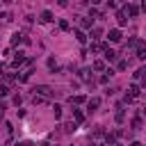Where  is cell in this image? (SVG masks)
Listing matches in <instances>:
<instances>
[{
  "label": "cell",
  "mask_w": 146,
  "mask_h": 146,
  "mask_svg": "<svg viewBox=\"0 0 146 146\" xmlns=\"http://www.w3.org/2000/svg\"><path fill=\"white\" fill-rule=\"evenodd\" d=\"M2 75H5V82H14V80H16L11 73H2Z\"/></svg>",
  "instance_id": "24"
},
{
  "label": "cell",
  "mask_w": 146,
  "mask_h": 146,
  "mask_svg": "<svg viewBox=\"0 0 146 146\" xmlns=\"http://www.w3.org/2000/svg\"><path fill=\"white\" fill-rule=\"evenodd\" d=\"M7 2H9V0H7Z\"/></svg>",
  "instance_id": "34"
},
{
  "label": "cell",
  "mask_w": 146,
  "mask_h": 146,
  "mask_svg": "<svg viewBox=\"0 0 146 146\" xmlns=\"http://www.w3.org/2000/svg\"><path fill=\"white\" fill-rule=\"evenodd\" d=\"M57 5H59V7H66V5H68V0H57Z\"/></svg>",
  "instance_id": "28"
},
{
  "label": "cell",
  "mask_w": 146,
  "mask_h": 146,
  "mask_svg": "<svg viewBox=\"0 0 146 146\" xmlns=\"http://www.w3.org/2000/svg\"><path fill=\"white\" fill-rule=\"evenodd\" d=\"M141 7H144V9H146V0H144V2H141Z\"/></svg>",
  "instance_id": "32"
},
{
  "label": "cell",
  "mask_w": 146,
  "mask_h": 146,
  "mask_svg": "<svg viewBox=\"0 0 146 146\" xmlns=\"http://www.w3.org/2000/svg\"><path fill=\"white\" fill-rule=\"evenodd\" d=\"M89 36H91L94 41H98V39L103 36V30H100V27H91V32H89Z\"/></svg>",
  "instance_id": "7"
},
{
  "label": "cell",
  "mask_w": 146,
  "mask_h": 146,
  "mask_svg": "<svg viewBox=\"0 0 146 146\" xmlns=\"http://www.w3.org/2000/svg\"><path fill=\"white\" fill-rule=\"evenodd\" d=\"M7 94H9V87L2 84V87H0V96H7Z\"/></svg>",
  "instance_id": "25"
},
{
  "label": "cell",
  "mask_w": 146,
  "mask_h": 146,
  "mask_svg": "<svg viewBox=\"0 0 146 146\" xmlns=\"http://www.w3.org/2000/svg\"><path fill=\"white\" fill-rule=\"evenodd\" d=\"M98 105H100V98H89L87 100V112H96Z\"/></svg>",
  "instance_id": "4"
},
{
  "label": "cell",
  "mask_w": 146,
  "mask_h": 146,
  "mask_svg": "<svg viewBox=\"0 0 146 146\" xmlns=\"http://www.w3.org/2000/svg\"><path fill=\"white\" fill-rule=\"evenodd\" d=\"M116 57H119V55H116L114 50H110V48H105V59H107V62H114Z\"/></svg>",
  "instance_id": "8"
},
{
  "label": "cell",
  "mask_w": 146,
  "mask_h": 146,
  "mask_svg": "<svg viewBox=\"0 0 146 146\" xmlns=\"http://www.w3.org/2000/svg\"><path fill=\"white\" fill-rule=\"evenodd\" d=\"M68 103H71V105H80V103H84V96H80V94H78V96H71Z\"/></svg>",
  "instance_id": "9"
},
{
  "label": "cell",
  "mask_w": 146,
  "mask_h": 146,
  "mask_svg": "<svg viewBox=\"0 0 146 146\" xmlns=\"http://www.w3.org/2000/svg\"><path fill=\"white\" fill-rule=\"evenodd\" d=\"M135 80H139V82H141V87H146V66H141V68L135 73Z\"/></svg>",
  "instance_id": "5"
},
{
  "label": "cell",
  "mask_w": 146,
  "mask_h": 146,
  "mask_svg": "<svg viewBox=\"0 0 146 146\" xmlns=\"http://www.w3.org/2000/svg\"><path fill=\"white\" fill-rule=\"evenodd\" d=\"M0 73H2V64H0Z\"/></svg>",
  "instance_id": "33"
},
{
  "label": "cell",
  "mask_w": 146,
  "mask_h": 146,
  "mask_svg": "<svg viewBox=\"0 0 146 146\" xmlns=\"http://www.w3.org/2000/svg\"><path fill=\"white\" fill-rule=\"evenodd\" d=\"M123 116H125V114H123V107H119V110H116V121L121 123V121H123Z\"/></svg>",
  "instance_id": "20"
},
{
  "label": "cell",
  "mask_w": 146,
  "mask_h": 146,
  "mask_svg": "<svg viewBox=\"0 0 146 146\" xmlns=\"http://www.w3.org/2000/svg\"><path fill=\"white\" fill-rule=\"evenodd\" d=\"M34 94H39V96H43V98L57 96V91H55L52 87H48V84H36V87H34Z\"/></svg>",
  "instance_id": "1"
},
{
  "label": "cell",
  "mask_w": 146,
  "mask_h": 146,
  "mask_svg": "<svg viewBox=\"0 0 146 146\" xmlns=\"http://www.w3.org/2000/svg\"><path fill=\"white\" fill-rule=\"evenodd\" d=\"M62 128H64V132H73L75 130V123H64Z\"/></svg>",
  "instance_id": "19"
},
{
  "label": "cell",
  "mask_w": 146,
  "mask_h": 146,
  "mask_svg": "<svg viewBox=\"0 0 146 146\" xmlns=\"http://www.w3.org/2000/svg\"><path fill=\"white\" fill-rule=\"evenodd\" d=\"M116 18H119V25H125L128 18H125V11H116Z\"/></svg>",
  "instance_id": "14"
},
{
  "label": "cell",
  "mask_w": 146,
  "mask_h": 146,
  "mask_svg": "<svg viewBox=\"0 0 146 146\" xmlns=\"http://www.w3.org/2000/svg\"><path fill=\"white\" fill-rule=\"evenodd\" d=\"M59 27H62V30H68L71 25H68V21H59Z\"/></svg>",
  "instance_id": "26"
},
{
  "label": "cell",
  "mask_w": 146,
  "mask_h": 146,
  "mask_svg": "<svg viewBox=\"0 0 146 146\" xmlns=\"http://www.w3.org/2000/svg\"><path fill=\"white\" fill-rule=\"evenodd\" d=\"M125 11H128V14H130V16L135 18V16L139 14V7H137V5H128V9H125Z\"/></svg>",
  "instance_id": "10"
},
{
  "label": "cell",
  "mask_w": 146,
  "mask_h": 146,
  "mask_svg": "<svg viewBox=\"0 0 146 146\" xmlns=\"http://www.w3.org/2000/svg\"><path fill=\"white\" fill-rule=\"evenodd\" d=\"M135 50H137V57H139V59H146V41L137 39V46H135Z\"/></svg>",
  "instance_id": "3"
},
{
  "label": "cell",
  "mask_w": 146,
  "mask_h": 146,
  "mask_svg": "<svg viewBox=\"0 0 146 146\" xmlns=\"http://www.w3.org/2000/svg\"><path fill=\"white\" fill-rule=\"evenodd\" d=\"M116 68H119V71H125V68H128V62H125V59H119Z\"/></svg>",
  "instance_id": "18"
},
{
  "label": "cell",
  "mask_w": 146,
  "mask_h": 146,
  "mask_svg": "<svg viewBox=\"0 0 146 146\" xmlns=\"http://www.w3.org/2000/svg\"><path fill=\"white\" fill-rule=\"evenodd\" d=\"M139 94H141V87L132 82V84L128 87V96H125V103H130V100H135V98H139Z\"/></svg>",
  "instance_id": "2"
},
{
  "label": "cell",
  "mask_w": 146,
  "mask_h": 146,
  "mask_svg": "<svg viewBox=\"0 0 146 146\" xmlns=\"http://www.w3.org/2000/svg\"><path fill=\"white\" fill-rule=\"evenodd\" d=\"M41 146H50V144H48V141H43V144H41Z\"/></svg>",
  "instance_id": "31"
},
{
  "label": "cell",
  "mask_w": 146,
  "mask_h": 146,
  "mask_svg": "<svg viewBox=\"0 0 146 146\" xmlns=\"http://www.w3.org/2000/svg\"><path fill=\"white\" fill-rule=\"evenodd\" d=\"M103 68H105V62H103V59L94 62V71H103Z\"/></svg>",
  "instance_id": "16"
},
{
  "label": "cell",
  "mask_w": 146,
  "mask_h": 146,
  "mask_svg": "<svg viewBox=\"0 0 146 146\" xmlns=\"http://www.w3.org/2000/svg\"><path fill=\"white\" fill-rule=\"evenodd\" d=\"M107 39H110V41H114V43H116V41H121V30H110Z\"/></svg>",
  "instance_id": "6"
},
{
  "label": "cell",
  "mask_w": 146,
  "mask_h": 146,
  "mask_svg": "<svg viewBox=\"0 0 146 146\" xmlns=\"http://www.w3.org/2000/svg\"><path fill=\"white\" fill-rule=\"evenodd\" d=\"M80 25H82V27H91V18H82Z\"/></svg>",
  "instance_id": "22"
},
{
  "label": "cell",
  "mask_w": 146,
  "mask_h": 146,
  "mask_svg": "<svg viewBox=\"0 0 146 146\" xmlns=\"http://www.w3.org/2000/svg\"><path fill=\"white\" fill-rule=\"evenodd\" d=\"M105 50V43H91V52H100Z\"/></svg>",
  "instance_id": "15"
},
{
  "label": "cell",
  "mask_w": 146,
  "mask_h": 146,
  "mask_svg": "<svg viewBox=\"0 0 146 146\" xmlns=\"http://www.w3.org/2000/svg\"><path fill=\"white\" fill-rule=\"evenodd\" d=\"M73 119H75V123H82V121H84V114H82L80 110H73Z\"/></svg>",
  "instance_id": "13"
},
{
  "label": "cell",
  "mask_w": 146,
  "mask_h": 146,
  "mask_svg": "<svg viewBox=\"0 0 146 146\" xmlns=\"http://www.w3.org/2000/svg\"><path fill=\"white\" fill-rule=\"evenodd\" d=\"M59 116H62V107H59V105H55V119H59Z\"/></svg>",
  "instance_id": "27"
},
{
  "label": "cell",
  "mask_w": 146,
  "mask_h": 146,
  "mask_svg": "<svg viewBox=\"0 0 146 146\" xmlns=\"http://www.w3.org/2000/svg\"><path fill=\"white\" fill-rule=\"evenodd\" d=\"M18 41H23V34H18V32H16V34H11V43L16 46Z\"/></svg>",
  "instance_id": "17"
},
{
  "label": "cell",
  "mask_w": 146,
  "mask_h": 146,
  "mask_svg": "<svg viewBox=\"0 0 146 146\" xmlns=\"http://www.w3.org/2000/svg\"><path fill=\"white\" fill-rule=\"evenodd\" d=\"M80 78H82V80H89V68H82V71H80Z\"/></svg>",
  "instance_id": "23"
},
{
  "label": "cell",
  "mask_w": 146,
  "mask_h": 146,
  "mask_svg": "<svg viewBox=\"0 0 146 146\" xmlns=\"http://www.w3.org/2000/svg\"><path fill=\"white\" fill-rule=\"evenodd\" d=\"M50 21H52V14H50L48 9H46V11H41V23H50Z\"/></svg>",
  "instance_id": "11"
},
{
  "label": "cell",
  "mask_w": 146,
  "mask_h": 146,
  "mask_svg": "<svg viewBox=\"0 0 146 146\" xmlns=\"http://www.w3.org/2000/svg\"><path fill=\"white\" fill-rule=\"evenodd\" d=\"M130 146H141V144H139V141H132V144H130Z\"/></svg>",
  "instance_id": "30"
},
{
  "label": "cell",
  "mask_w": 146,
  "mask_h": 146,
  "mask_svg": "<svg viewBox=\"0 0 146 146\" xmlns=\"http://www.w3.org/2000/svg\"><path fill=\"white\" fill-rule=\"evenodd\" d=\"M141 128V119H132V130H139Z\"/></svg>",
  "instance_id": "21"
},
{
  "label": "cell",
  "mask_w": 146,
  "mask_h": 146,
  "mask_svg": "<svg viewBox=\"0 0 146 146\" xmlns=\"http://www.w3.org/2000/svg\"><path fill=\"white\" fill-rule=\"evenodd\" d=\"M73 34H75V39H78V41H80V43H84V41H87V34H84V32H82V30H75V32H73Z\"/></svg>",
  "instance_id": "12"
},
{
  "label": "cell",
  "mask_w": 146,
  "mask_h": 146,
  "mask_svg": "<svg viewBox=\"0 0 146 146\" xmlns=\"http://www.w3.org/2000/svg\"><path fill=\"white\" fill-rule=\"evenodd\" d=\"M89 2H91V5H98V2H100V0H89Z\"/></svg>",
  "instance_id": "29"
}]
</instances>
